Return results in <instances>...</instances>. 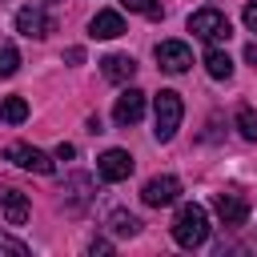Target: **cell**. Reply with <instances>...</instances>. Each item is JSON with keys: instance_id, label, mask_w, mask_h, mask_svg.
<instances>
[{"instance_id": "cell-1", "label": "cell", "mask_w": 257, "mask_h": 257, "mask_svg": "<svg viewBox=\"0 0 257 257\" xmlns=\"http://www.w3.org/2000/svg\"><path fill=\"white\" fill-rule=\"evenodd\" d=\"M173 241L185 249H197L209 241V213L201 205H181L173 217Z\"/></svg>"}, {"instance_id": "cell-2", "label": "cell", "mask_w": 257, "mask_h": 257, "mask_svg": "<svg viewBox=\"0 0 257 257\" xmlns=\"http://www.w3.org/2000/svg\"><path fill=\"white\" fill-rule=\"evenodd\" d=\"M153 116H157V141H173L177 137V128H181V116H185V104H181V96L173 92V88H161L157 96H153Z\"/></svg>"}, {"instance_id": "cell-3", "label": "cell", "mask_w": 257, "mask_h": 257, "mask_svg": "<svg viewBox=\"0 0 257 257\" xmlns=\"http://www.w3.org/2000/svg\"><path fill=\"white\" fill-rule=\"evenodd\" d=\"M189 32H193V36H201V40H209V44H217V40H229V36H233L229 16H225V12H217V8H201V12H193V16H189Z\"/></svg>"}, {"instance_id": "cell-4", "label": "cell", "mask_w": 257, "mask_h": 257, "mask_svg": "<svg viewBox=\"0 0 257 257\" xmlns=\"http://www.w3.org/2000/svg\"><path fill=\"white\" fill-rule=\"evenodd\" d=\"M213 209H217V217H221L225 225H245V217H249V201H245L241 189H221V193H213Z\"/></svg>"}, {"instance_id": "cell-5", "label": "cell", "mask_w": 257, "mask_h": 257, "mask_svg": "<svg viewBox=\"0 0 257 257\" xmlns=\"http://www.w3.org/2000/svg\"><path fill=\"white\" fill-rule=\"evenodd\" d=\"M4 157H8L16 169L40 173V177H48V173H52V157H48V153H40V149H32V145H8V149H4Z\"/></svg>"}, {"instance_id": "cell-6", "label": "cell", "mask_w": 257, "mask_h": 257, "mask_svg": "<svg viewBox=\"0 0 257 257\" xmlns=\"http://www.w3.org/2000/svg\"><path fill=\"white\" fill-rule=\"evenodd\" d=\"M96 173L104 177V181H128L133 177V157L124 153V149H108V153H100L96 157Z\"/></svg>"}, {"instance_id": "cell-7", "label": "cell", "mask_w": 257, "mask_h": 257, "mask_svg": "<svg viewBox=\"0 0 257 257\" xmlns=\"http://www.w3.org/2000/svg\"><path fill=\"white\" fill-rule=\"evenodd\" d=\"M157 64L177 76V72H185V68L193 64V52H189V44H181V40H161V44H157Z\"/></svg>"}, {"instance_id": "cell-8", "label": "cell", "mask_w": 257, "mask_h": 257, "mask_svg": "<svg viewBox=\"0 0 257 257\" xmlns=\"http://www.w3.org/2000/svg\"><path fill=\"white\" fill-rule=\"evenodd\" d=\"M177 193H181V181H177V177H153V181L141 189V201H145L149 209H161V205H173Z\"/></svg>"}, {"instance_id": "cell-9", "label": "cell", "mask_w": 257, "mask_h": 257, "mask_svg": "<svg viewBox=\"0 0 257 257\" xmlns=\"http://www.w3.org/2000/svg\"><path fill=\"white\" fill-rule=\"evenodd\" d=\"M141 116H145V92L141 88H124L116 96V104H112V120L116 124H137Z\"/></svg>"}, {"instance_id": "cell-10", "label": "cell", "mask_w": 257, "mask_h": 257, "mask_svg": "<svg viewBox=\"0 0 257 257\" xmlns=\"http://www.w3.org/2000/svg\"><path fill=\"white\" fill-rule=\"evenodd\" d=\"M16 32H24V36H32V40H44V36L52 32V20H48L40 8H20V12H16Z\"/></svg>"}, {"instance_id": "cell-11", "label": "cell", "mask_w": 257, "mask_h": 257, "mask_svg": "<svg viewBox=\"0 0 257 257\" xmlns=\"http://www.w3.org/2000/svg\"><path fill=\"white\" fill-rule=\"evenodd\" d=\"M100 72H104V80L124 84V80H133V76H137V60H133V56L112 52V56H104V60H100Z\"/></svg>"}, {"instance_id": "cell-12", "label": "cell", "mask_w": 257, "mask_h": 257, "mask_svg": "<svg viewBox=\"0 0 257 257\" xmlns=\"http://www.w3.org/2000/svg\"><path fill=\"white\" fill-rule=\"evenodd\" d=\"M0 209H4L8 225H24L28 213H32V205H28V197H24L20 189H4V193H0Z\"/></svg>"}, {"instance_id": "cell-13", "label": "cell", "mask_w": 257, "mask_h": 257, "mask_svg": "<svg viewBox=\"0 0 257 257\" xmlns=\"http://www.w3.org/2000/svg\"><path fill=\"white\" fill-rule=\"evenodd\" d=\"M88 32H92L96 40H116V36L124 32V20H120V12H96L92 24H88Z\"/></svg>"}, {"instance_id": "cell-14", "label": "cell", "mask_w": 257, "mask_h": 257, "mask_svg": "<svg viewBox=\"0 0 257 257\" xmlns=\"http://www.w3.org/2000/svg\"><path fill=\"white\" fill-rule=\"evenodd\" d=\"M205 72H209L213 80H229V76H233V60H229V52L217 48V44H209V52H205Z\"/></svg>"}, {"instance_id": "cell-15", "label": "cell", "mask_w": 257, "mask_h": 257, "mask_svg": "<svg viewBox=\"0 0 257 257\" xmlns=\"http://www.w3.org/2000/svg\"><path fill=\"white\" fill-rule=\"evenodd\" d=\"M108 229H112L116 237H137V233H141V221H137L133 213H124V209H116V213L108 217Z\"/></svg>"}, {"instance_id": "cell-16", "label": "cell", "mask_w": 257, "mask_h": 257, "mask_svg": "<svg viewBox=\"0 0 257 257\" xmlns=\"http://www.w3.org/2000/svg\"><path fill=\"white\" fill-rule=\"evenodd\" d=\"M24 116H28V100H24V96H4V100H0V120L20 124Z\"/></svg>"}, {"instance_id": "cell-17", "label": "cell", "mask_w": 257, "mask_h": 257, "mask_svg": "<svg viewBox=\"0 0 257 257\" xmlns=\"http://www.w3.org/2000/svg\"><path fill=\"white\" fill-rule=\"evenodd\" d=\"M88 189H92V181H88V177H68V185H64L60 193H68V201L80 209V205L88 201Z\"/></svg>"}, {"instance_id": "cell-18", "label": "cell", "mask_w": 257, "mask_h": 257, "mask_svg": "<svg viewBox=\"0 0 257 257\" xmlns=\"http://www.w3.org/2000/svg\"><path fill=\"white\" fill-rule=\"evenodd\" d=\"M237 133L245 141H257V112L253 108H237Z\"/></svg>"}, {"instance_id": "cell-19", "label": "cell", "mask_w": 257, "mask_h": 257, "mask_svg": "<svg viewBox=\"0 0 257 257\" xmlns=\"http://www.w3.org/2000/svg\"><path fill=\"white\" fill-rule=\"evenodd\" d=\"M16 68H20V52L12 44H4L0 48V76H16Z\"/></svg>"}, {"instance_id": "cell-20", "label": "cell", "mask_w": 257, "mask_h": 257, "mask_svg": "<svg viewBox=\"0 0 257 257\" xmlns=\"http://www.w3.org/2000/svg\"><path fill=\"white\" fill-rule=\"evenodd\" d=\"M24 253H28V245H24V241H16V237L0 233V257H24Z\"/></svg>"}, {"instance_id": "cell-21", "label": "cell", "mask_w": 257, "mask_h": 257, "mask_svg": "<svg viewBox=\"0 0 257 257\" xmlns=\"http://www.w3.org/2000/svg\"><path fill=\"white\" fill-rule=\"evenodd\" d=\"M245 28H249V32H257V0H249V4H245Z\"/></svg>"}, {"instance_id": "cell-22", "label": "cell", "mask_w": 257, "mask_h": 257, "mask_svg": "<svg viewBox=\"0 0 257 257\" xmlns=\"http://www.w3.org/2000/svg\"><path fill=\"white\" fill-rule=\"evenodd\" d=\"M72 157H76V149H72L68 141H60V145H56V161H72Z\"/></svg>"}, {"instance_id": "cell-23", "label": "cell", "mask_w": 257, "mask_h": 257, "mask_svg": "<svg viewBox=\"0 0 257 257\" xmlns=\"http://www.w3.org/2000/svg\"><path fill=\"white\" fill-rule=\"evenodd\" d=\"M120 4H124L128 12H149V8H153V0H120Z\"/></svg>"}, {"instance_id": "cell-24", "label": "cell", "mask_w": 257, "mask_h": 257, "mask_svg": "<svg viewBox=\"0 0 257 257\" xmlns=\"http://www.w3.org/2000/svg\"><path fill=\"white\" fill-rule=\"evenodd\" d=\"M88 253H112V241H104V237H96V241L88 245Z\"/></svg>"}, {"instance_id": "cell-25", "label": "cell", "mask_w": 257, "mask_h": 257, "mask_svg": "<svg viewBox=\"0 0 257 257\" xmlns=\"http://www.w3.org/2000/svg\"><path fill=\"white\" fill-rule=\"evenodd\" d=\"M64 60H68V64H80V60H84V48H68Z\"/></svg>"}, {"instance_id": "cell-26", "label": "cell", "mask_w": 257, "mask_h": 257, "mask_svg": "<svg viewBox=\"0 0 257 257\" xmlns=\"http://www.w3.org/2000/svg\"><path fill=\"white\" fill-rule=\"evenodd\" d=\"M245 60H249V64H253V68H257V40H253V44H249V48H245Z\"/></svg>"}, {"instance_id": "cell-27", "label": "cell", "mask_w": 257, "mask_h": 257, "mask_svg": "<svg viewBox=\"0 0 257 257\" xmlns=\"http://www.w3.org/2000/svg\"><path fill=\"white\" fill-rule=\"evenodd\" d=\"M44 4H60V0H44Z\"/></svg>"}]
</instances>
